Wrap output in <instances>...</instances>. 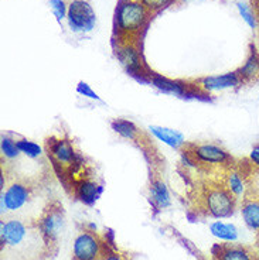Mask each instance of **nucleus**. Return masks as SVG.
Returning <instances> with one entry per match:
<instances>
[{
  "label": "nucleus",
  "instance_id": "f257e3e1",
  "mask_svg": "<svg viewBox=\"0 0 259 260\" xmlns=\"http://www.w3.org/2000/svg\"><path fill=\"white\" fill-rule=\"evenodd\" d=\"M150 19L152 14L139 0H119L113 21L115 44L139 46V40Z\"/></svg>",
  "mask_w": 259,
  "mask_h": 260
},
{
  "label": "nucleus",
  "instance_id": "f03ea898",
  "mask_svg": "<svg viewBox=\"0 0 259 260\" xmlns=\"http://www.w3.org/2000/svg\"><path fill=\"white\" fill-rule=\"evenodd\" d=\"M203 202L207 214L217 219L231 216L237 209V198L225 185L208 188L204 194Z\"/></svg>",
  "mask_w": 259,
  "mask_h": 260
},
{
  "label": "nucleus",
  "instance_id": "7ed1b4c3",
  "mask_svg": "<svg viewBox=\"0 0 259 260\" xmlns=\"http://www.w3.org/2000/svg\"><path fill=\"white\" fill-rule=\"evenodd\" d=\"M47 153L51 158L55 169L61 171H70L81 166L82 158L77 153V150L68 139H55L47 142Z\"/></svg>",
  "mask_w": 259,
  "mask_h": 260
},
{
  "label": "nucleus",
  "instance_id": "20e7f679",
  "mask_svg": "<svg viewBox=\"0 0 259 260\" xmlns=\"http://www.w3.org/2000/svg\"><path fill=\"white\" fill-rule=\"evenodd\" d=\"M67 20L75 32L91 31L97 23V14L87 0H71L67 10Z\"/></svg>",
  "mask_w": 259,
  "mask_h": 260
},
{
  "label": "nucleus",
  "instance_id": "39448f33",
  "mask_svg": "<svg viewBox=\"0 0 259 260\" xmlns=\"http://www.w3.org/2000/svg\"><path fill=\"white\" fill-rule=\"evenodd\" d=\"M104 254L102 242L92 232H81L72 245L74 260H99Z\"/></svg>",
  "mask_w": 259,
  "mask_h": 260
},
{
  "label": "nucleus",
  "instance_id": "423d86ee",
  "mask_svg": "<svg viewBox=\"0 0 259 260\" xmlns=\"http://www.w3.org/2000/svg\"><path fill=\"white\" fill-rule=\"evenodd\" d=\"M64 228V214L61 207H50L41 215L39 221V232L47 245L55 243Z\"/></svg>",
  "mask_w": 259,
  "mask_h": 260
},
{
  "label": "nucleus",
  "instance_id": "0eeeda50",
  "mask_svg": "<svg viewBox=\"0 0 259 260\" xmlns=\"http://www.w3.org/2000/svg\"><path fill=\"white\" fill-rule=\"evenodd\" d=\"M187 154L194 157L195 160L204 162V164H228L233 161V157L229 156L227 150L222 149L218 144L213 143H200V144H188Z\"/></svg>",
  "mask_w": 259,
  "mask_h": 260
},
{
  "label": "nucleus",
  "instance_id": "6e6552de",
  "mask_svg": "<svg viewBox=\"0 0 259 260\" xmlns=\"http://www.w3.org/2000/svg\"><path fill=\"white\" fill-rule=\"evenodd\" d=\"M117 57L130 75H133V77L146 75L145 74L146 67L143 64L142 54L139 51V46H133V44L117 46Z\"/></svg>",
  "mask_w": 259,
  "mask_h": 260
},
{
  "label": "nucleus",
  "instance_id": "1a4fd4ad",
  "mask_svg": "<svg viewBox=\"0 0 259 260\" xmlns=\"http://www.w3.org/2000/svg\"><path fill=\"white\" fill-rule=\"evenodd\" d=\"M197 85L201 91L206 95L210 92H218L224 91V89H233V88H238L242 85V79H241L238 71L227 72L222 75H214V77H206L197 81Z\"/></svg>",
  "mask_w": 259,
  "mask_h": 260
},
{
  "label": "nucleus",
  "instance_id": "9d476101",
  "mask_svg": "<svg viewBox=\"0 0 259 260\" xmlns=\"http://www.w3.org/2000/svg\"><path fill=\"white\" fill-rule=\"evenodd\" d=\"M27 235H28L27 226L17 219L3 221L0 225V241L3 246L5 245L10 247L20 246L23 242H26Z\"/></svg>",
  "mask_w": 259,
  "mask_h": 260
},
{
  "label": "nucleus",
  "instance_id": "9b49d317",
  "mask_svg": "<svg viewBox=\"0 0 259 260\" xmlns=\"http://www.w3.org/2000/svg\"><path fill=\"white\" fill-rule=\"evenodd\" d=\"M9 211H19L32 198V187L24 181L12 182L3 192Z\"/></svg>",
  "mask_w": 259,
  "mask_h": 260
},
{
  "label": "nucleus",
  "instance_id": "f8f14e48",
  "mask_svg": "<svg viewBox=\"0 0 259 260\" xmlns=\"http://www.w3.org/2000/svg\"><path fill=\"white\" fill-rule=\"evenodd\" d=\"M150 79H152V84L155 85L159 91H162L163 93L175 95V96L180 98L194 95V92L191 91V89L197 86L195 82L194 85H191L188 84V82H184V81H173V79L163 78L160 75H150Z\"/></svg>",
  "mask_w": 259,
  "mask_h": 260
},
{
  "label": "nucleus",
  "instance_id": "ddd939ff",
  "mask_svg": "<svg viewBox=\"0 0 259 260\" xmlns=\"http://www.w3.org/2000/svg\"><path fill=\"white\" fill-rule=\"evenodd\" d=\"M237 71L242 79V84H251L259 81V51L256 50V47H249L245 62Z\"/></svg>",
  "mask_w": 259,
  "mask_h": 260
},
{
  "label": "nucleus",
  "instance_id": "4468645a",
  "mask_svg": "<svg viewBox=\"0 0 259 260\" xmlns=\"http://www.w3.org/2000/svg\"><path fill=\"white\" fill-rule=\"evenodd\" d=\"M241 215L246 226L259 232V198L245 197L241 204Z\"/></svg>",
  "mask_w": 259,
  "mask_h": 260
},
{
  "label": "nucleus",
  "instance_id": "2eb2a0df",
  "mask_svg": "<svg viewBox=\"0 0 259 260\" xmlns=\"http://www.w3.org/2000/svg\"><path fill=\"white\" fill-rule=\"evenodd\" d=\"M101 194V185L97 181L85 177L75 184V195L79 201L85 204H94Z\"/></svg>",
  "mask_w": 259,
  "mask_h": 260
},
{
  "label": "nucleus",
  "instance_id": "dca6fc26",
  "mask_svg": "<svg viewBox=\"0 0 259 260\" xmlns=\"http://www.w3.org/2000/svg\"><path fill=\"white\" fill-rule=\"evenodd\" d=\"M150 132L157 137L160 142L166 143L173 149H182L186 146V140L180 132L173 129H168V127H163V126H150Z\"/></svg>",
  "mask_w": 259,
  "mask_h": 260
},
{
  "label": "nucleus",
  "instance_id": "f3484780",
  "mask_svg": "<svg viewBox=\"0 0 259 260\" xmlns=\"http://www.w3.org/2000/svg\"><path fill=\"white\" fill-rule=\"evenodd\" d=\"M218 260H256L255 252L241 245H227L221 246L217 254Z\"/></svg>",
  "mask_w": 259,
  "mask_h": 260
},
{
  "label": "nucleus",
  "instance_id": "a211bd4d",
  "mask_svg": "<svg viewBox=\"0 0 259 260\" xmlns=\"http://www.w3.org/2000/svg\"><path fill=\"white\" fill-rule=\"evenodd\" d=\"M210 232L213 236H215L217 239L224 242H233L238 241L240 238V232L237 226L234 223H227V222L222 221H215L210 225Z\"/></svg>",
  "mask_w": 259,
  "mask_h": 260
},
{
  "label": "nucleus",
  "instance_id": "6ab92c4d",
  "mask_svg": "<svg viewBox=\"0 0 259 260\" xmlns=\"http://www.w3.org/2000/svg\"><path fill=\"white\" fill-rule=\"evenodd\" d=\"M150 198L159 209L167 208L171 204V198H170V194H168L167 187L159 178H155L150 184Z\"/></svg>",
  "mask_w": 259,
  "mask_h": 260
},
{
  "label": "nucleus",
  "instance_id": "aec40b11",
  "mask_svg": "<svg viewBox=\"0 0 259 260\" xmlns=\"http://www.w3.org/2000/svg\"><path fill=\"white\" fill-rule=\"evenodd\" d=\"M112 129L117 132L119 136H122L123 139H128L132 142H139V136L140 132L137 129L135 124L126 120V119H117L112 122Z\"/></svg>",
  "mask_w": 259,
  "mask_h": 260
},
{
  "label": "nucleus",
  "instance_id": "412c9836",
  "mask_svg": "<svg viewBox=\"0 0 259 260\" xmlns=\"http://www.w3.org/2000/svg\"><path fill=\"white\" fill-rule=\"evenodd\" d=\"M224 185L233 192V195L237 200H240L241 197H244L246 194V184L238 171L231 170L229 173H227Z\"/></svg>",
  "mask_w": 259,
  "mask_h": 260
},
{
  "label": "nucleus",
  "instance_id": "4be33fe9",
  "mask_svg": "<svg viewBox=\"0 0 259 260\" xmlns=\"http://www.w3.org/2000/svg\"><path fill=\"white\" fill-rule=\"evenodd\" d=\"M0 149H2V154L6 157V158H17L19 154L21 153L17 147V142L10 139V137H2V142H0Z\"/></svg>",
  "mask_w": 259,
  "mask_h": 260
},
{
  "label": "nucleus",
  "instance_id": "5701e85b",
  "mask_svg": "<svg viewBox=\"0 0 259 260\" xmlns=\"http://www.w3.org/2000/svg\"><path fill=\"white\" fill-rule=\"evenodd\" d=\"M16 142H17V147H19L20 151L24 156L30 157V158H37L43 153V149L37 143H34V142H30V140H26V139L16 140Z\"/></svg>",
  "mask_w": 259,
  "mask_h": 260
},
{
  "label": "nucleus",
  "instance_id": "b1692460",
  "mask_svg": "<svg viewBox=\"0 0 259 260\" xmlns=\"http://www.w3.org/2000/svg\"><path fill=\"white\" fill-rule=\"evenodd\" d=\"M139 2L148 9V12L152 16L164 10L166 7L171 6L173 3H179V0H139Z\"/></svg>",
  "mask_w": 259,
  "mask_h": 260
},
{
  "label": "nucleus",
  "instance_id": "393cba45",
  "mask_svg": "<svg viewBox=\"0 0 259 260\" xmlns=\"http://www.w3.org/2000/svg\"><path fill=\"white\" fill-rule=\"evenodd\" d=\"M237 9H238V12H240L241 17L245 20L246 24L251 27V28H255L256 24H258V21H256V16L253 13V10L251 9V6H248L244 2H238V3H237Z\"/></svg>",
  "mask_w": 259,
  "mask_h": 260
},
{
  "label": "nucleus",
  "instance_id": "a878e982",
  "mask_svg": "<svg viewBox=\"0 0 259 260\" xmlns=\"http://www.w3.org/2000/svg\"><path fill=\"white\" fill-rule=\"evenodd\" d=\"M50 6H51L57 20H63L64 17H67L68 6H65L64 0H50Z\"/></svg>",
  "mask_w": 259,
  "mask_h": 260
},
{
  "label": "nucleus",
  "instance_id": "bb28decb",
  "mask_svg": "<svg viewBox=\"0 0 259 260\" xmlns=\"http://www.w3.org/2000/svg\"><path fill=\"white\" fill-rule=\"evenodd\" d=\"M77 92L79 95H82V96L90 98V99H95V101H99V96H98L95 92L92 91L91 86L88 84H85V82H79L77 86Z\"/></svg>",
  "mask_w": 259,
  "mask_h": 260
},
{
  "label": "nucleus",
  "instance_id": "cd10ccee",
  "mask_svg": "<svg viewBox=\"0 0 259 260\" xmlns=\"http://www.w3.org/2000/svg\"><path fill=\"white\" fill-rule=\"evenodd\" d=\"M249 161L259 171V144H255L249 153Z\"/></svg>",
  "mask_w": 259,
  "mask_h": 260
},
{
  "label": "nucleus",
  "instance_id": "c85d7f7f",
  "mask_svg": "<svg viewBox=\"0 0 259 260\" xmlns=\"http://www.w3.org/2000/svg\"><path fill=\"white\" fill-rule=\"evenodd\" d=\"M99 260H123L118 253H104Z\"/></svg>",
  "mask_w": 259,
  "mask_h": 260
},
{
  "label": "nucleus",
  "instance_id": "c756f323",
  "mask_svg": "<svg viewBox=\"0 0 259 260\" xmlns=\"http://www.w3.org/2000/svg\"><path fill=\"white\" fill-rule=\"evenodd\" d=\"M7 211V205H6V201H5V197H3V192H2V195H0V212H2V215L6 214Z\"/></svg>",
  "mask_w": 259,
  "mask_h": 260
},
{
  "label": "nucleus",
  "instance_id": "7c9ffc66",
  "mask_svg": "<svg viewBox=\"0 0 259 260\" xmlns=\"http://www.w3.org/2000/svg\"><path fill=\"white\" fill-rule=\"evenodd\" d=\"M255 256H256V260H259V242L256 245V249H255Z\"/></svg>",
  "mask_w": 259,
  "mask_h": 260
},
{
  "label": "nucleus",
  "instance_id": "2f4dec72",
  "mask_svg": "<svg viewBox=\"0 0 259 260\" xmlns=\"http://www.w3.org/2000/svg\"><path fill=\"white\" fill-rule=\"evenodd\" d=\"M179 2H195V0H179Z\"/></svg>",
  "mask_w": 259,
  "mask_h": 260
},
{
  "label": "nucleus",
  "instance_id": "473e14b6",
  "mask_svg": "<svg viewBox=\"0 0 259 260\" xmlns=\"http://www.w3.org/2000/svg\"><path fill=\"white\" fill-rule=\"evenodd\" d=\"M256 6H258V10H259V0H256Z\"/></svg>",
  "mask_w": 259,
  "mask_h": 260
}]
</instances>
